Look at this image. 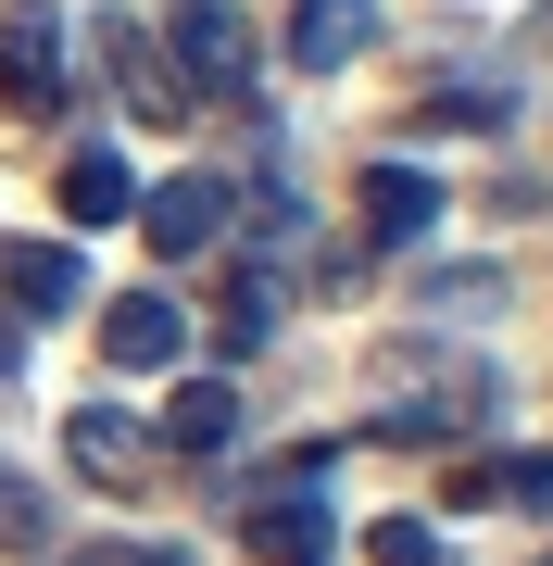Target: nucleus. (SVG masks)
<instances>
[{"instance_id":"nucleus-9","label":"nucleus","mask_w":553,"mask_h":566,"mask_svg":"<svg viewBox=\"0 0 553 566\" xmlns=\"http://www.w3.org/2000/svg\"><path fill=\"white\" fill-rule=\"evenodd\" d=\"M440 227V177L428 164H365V252H403Z\"/></svg>"},{"instance_id":"nucleus-19","label":"nucleus","mask_w":553,"mask_h":566,"mask_svg":"<svg viewBox=\"0 0 553 566\" xmlns=\"http://www.w3.org/2000/svg\"><path fill=\"white\" fill-rule=\"evenodd\" d=\"M428 114H440V126H491V114H503V88H440Z\"/></svg>"},{"instance_id":"nucleus-11","label":"nucleus","mask_w":553,"mask_h":566,"mask_svg":"<svg viewBox=\"0 0 553 566\" xmlns=\"http://www.w3.org/2000/svg\"><path fill=\"white\" fill-rule=\"evenodd\" d=\"M126 214H139V164H126L114 139L63 151V227H126Z\"/></svg>"},{"instance_id":"nucleus-18","label":"nucleus","mask_w":553,"mask_h":566,"mask_svg":"<svg viewBox=\"0 0 553 566\" xmlns=\"http://www.w3.org/2000/svg\"><path fill=\"white\" fill-rule=\"evenodd\" d=\"M63 566H189V554H164V542H88V554H63Z\"/></svg>"},{"instance_id":"nucleus-10","label":"nucleus","mask_w":553,"mask_h":566,"mask_svg":"<svg viewBox=\"0 0 553 566\" xmlns=\"http://www.w3.org/2000/svg\"><path fill=\"white\" fill-rule=\"evenodd\" d=\"M365 39H377V0H289V63H302V76L365 63Z\"/></svg>"},{"instance_id":"nucleus-15","label":"nucleus","mask_w":553,"mask_h":566,"mask_svg":"<svg viewBox=\"0 0 553 566\" xmlns=\"http://www.w3.org/2000/svg\"><path fill=\"white\" fill-rule=\"evenodd\" d=\"M240 441V390L226 378H189L177 403H164V453H226Z\"/></svg>"},{"instance_id":"nucleus-4","label":"nucleus","mask_w":553,"mask_h":566,"mask_svg":"<svg viewBox=\"0 0 553 566\" xmlns=\"http://www.w3.org/2000/svg\"><path fill=\"white\" fill-rule=\"evenodd\" d=\"M240 554L252 566H328L340 554L328 491H252V504H240Z\"/></svg>"},{"instance_id":"nucleus-3","label":"nucleus","mask_w":553,"mask_h":566,"mask_svg":"<svg viewBox=\"0 0 553 566\" xmlns=\"http://www.w3.org/2000/svg\"><path fill=\"white\" fill-rule=\"evenodd\" d=\"M177 76H189V102H252V25H240V0H177Z\"/></svg>"},{"instance_id":"nucleus-14","label":"nucleus","mask_w":553,"mask_h":566,"mask_svg":"<svg viewBox=\"0 0 553 566\" xmlns=\"http://www.w3.org/2000/svg\"><path fill=\"white\" fill-rule=\"evenodd\" d=\"M76 252H63V240H13V315L25 327H51V315H76Z\"/></svg>"},{"instance_id":"nucleus-5","label":"nucleus","mask_w":553,"mask_h":566,"mask_svg":"<svg viewBox=\"0 0 553 566\" xmlns=\"http://www.w3.org/2000/svg\"><path fill=\"white\" fill-rule=\"evenodd\" d=\"M226 227H240V189H226V177H164V189H139V240L164 252V264L214 252Z\"/></svg>"},{"instance_id":"nucleus-7","label":"nucleus","mask_w":553,"mask_h":566,"mask_svg":"<svg viewBox=\"0 0 553 566\" xmlns=\"http://www.w3.org/2000/svg\"><path fill=\"white\" fill-rule=\"evenodd\" d=\"M63 453H76V479L126 491V479H151V453H164V441H151L139 416H114V403H76V416H63Z\"/></svg>"},{"instance_id":"nucleus-17","label":"nucleus","mask_w":553,"mask_h":566,"mask_svg":"<svg viewBox=\"0 0 553 566\" xmlns=\"http://www.w3.org/2000/svg\"><path fill=\"white\" fill-rule=\"evenodd\" d=\"M365 566H453V554H440V528L390 516V528H365Z\"/></svg>"},{"instance_id":"nucleus-13","label":"nucleus","mask_w":553,"mask_h":566,"mask_svg":"<svg viewBox=\"0 0 553 566\" xmlns=\"http://www.w3.org/2000/svg\"><path fill=\"white\" fill-rule=\"evenodd\" d=\"M453 504H541L553 516V453H529V441L515 453H466L453 465Z\"/></svg>"},{"instance_id":"nucleus-8","label":"nucleus","mask_w":553,"mask_h":566,"mask_svg":"<svg viewBox=\"0 0 553 566\" xmlns=\"http://www.w3.org/2000/svg\"><path fill=\"white\" fill-rule=\"evenodd\" d=\"M189 353V315L164 303V290H126V303L102 315V365L114 378H151V365H177Z\"/></svg>"},{"instance_id":"nucleus-12","label":"nucleus","mask_w":553,"mask_h":566,"mask_svg":"<svg viewBox=\"0 0 553 566\" xmlns=\"http://www.w3.org/2000/svg\"><path fill=\"white\" fill-rule=\"evenodd\" d=\"M277 303H289V277L277 264H226V315H214V353L240 365V353H265L277 340Z\"/></svg>"},{"instance_id":"nucleus-1","label":"nucleus","mask_w":553,"mask_h":566,"mask_svg":"<svg viewBox=\"0 0 553 566\" xmlns=\"http://www.w3.org/2000/svg\"><path fill=\"white\" fill-rule=\"evenodd\" d=\"M491 390H503V378H491L478 353H428V365L377 403V441H466V428H491Z\"/></svg>"},{"instance_id":"nucleus-6","label":"nucleus","mask_w":553,"mask_h":566,"mask_svg":"<svg viewBox=\"0 0 553 566\" xmlns=\"http://www.w3.org/2000/svg\"><path fill=\"white\" fill-rule=\"evenodd\" d=\"M102 63H114V88H126V114H139V126H189V76H177L164 39H139L126 13H102Z\"/></svg>"},{"instance_id":"nucleus-2","label":"nucleus","mask_w":553,"mask_h":566,"mask_svg":"<svg viewBox=\"0 0 553 566\" xmlns=\"http://www.w3.org/2000/svg\"><path fill=\"white\" fill-rule=\"evenodd\" d=\"M0 114L13 126L63 114V13L51 0H13V13H0Z\"/></svg>"},{"instance_id":"nucleus-16","label":"nucleus","mask_w":553,"mask_h":566,"mask_svg":"<svg viewBox=\"0 0 553 566\" xmlns=\"http://www.w3.org/2000/svg\"><path fill=\"white\" fill-rule=\"evenodd\" d=\"M39 542H51V504L25 491V465L0 453V554H39Z\"/></svg>"},{"instance_id":"nucleus-20","label":"nucleus","mask_w":553,"mask_h":566,"mask_svg":"<svg viewBox=\"0 0 553 566\" xmlns=\"http://www.w3.org/2000/svg\"><path fill=\"white\" fill-rule=\"evenodd\" d=\"M13 353H25V327H0V378H13Z\"/></svg>"}]
</instances>
